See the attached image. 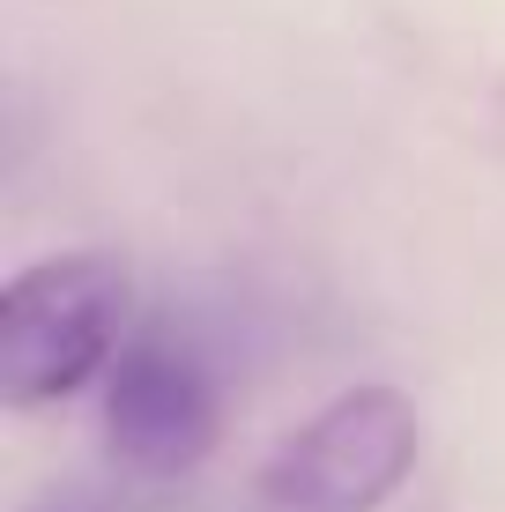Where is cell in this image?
I'll return each instance as SVG.
<instances>
[{
    "instance_id": "obj_2",
    "label": "cell",
    "mask_w": 505,
    "mask_h": 512,
    "mask_svg": "<svg viewBox=\"0 0 505 512\" xmlns=\"http://www.w3.org/2000/svg\"><path fill=\"white\" fill-rule=\"evenodd\" d=\"M424 416L402 386H342L327 409H312L298 431L275 438L253 490L275 512H379L416 475Z\"/></svg>"
},
{
    "instance_id": "obj_4",
    "label": "cell",
    "mask_w": 505,
    "mask_h": 512,
    "mask_svg": "<svg viewBox=\"0 0 505 512\" xmlns=\"http://www.w3.org/2000/svg\"><path fill=\"white\" fill-rule=\"evenodd\" d=\"M23 512H97L90 498H75V490H67V498H38V505H23Z\"/></svg>"
},
{
    "instance_id": "obj_3",
    "label": "cell",
    "mask_w": 505,
    "mask_h": 512,
    "mask_svg": "<svg viewBox=\"0 0 505 512\" xmlns=\"http://www.w3.org/2000/svg\"><path fill=\"white\" fill-rule=\"evenodd\" d=\"M216 431H223V401L201 349L186 334L142 327L104 379V446H112V461L142 483H171V475H194L216 453Z\"/></svg>"
},
{
    "instance_id": "obj_1",
    "label": "cell",
    "mask_w": 505,
    "mask_h": 512,
    "mask_svg": "<svg viewBox=\"0 0 505 512\" xmlns=\"http://www.w3.org/2000/svg\"><path fill=\"white\" fill-rule=\"evenodd\" d=\"M134 282L119 253L75 245L8 275L0 290V401L52 409L90 379H112L119 349L134 342Z\"/></svg>"
}]
</instances>
